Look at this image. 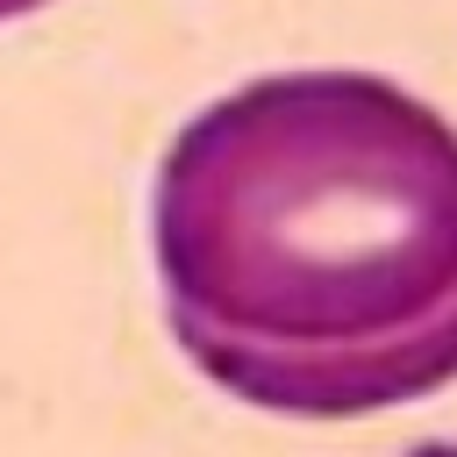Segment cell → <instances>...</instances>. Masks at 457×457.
I'll return each instance as SVG.
<instances>
[{
	"label": "cell",
	"mask_w": 457,
	"mask_h": 457,
	"mask_svg": "<svg viewBox=\"0 0 457 457\" xmlns=\"http://www.w3.org/2000/svg\"><path fill=\"white\" fill-rule=\"evenodd\" d=\"M164 321L243 407L357 421L457 386V129L378 71L200 107L150 193Z\"/></svg>",
	"instance_id": "1"
},
{
	"label": "cell",
	"mask_w": 457,
	"mask_h": 457,
	"mask_svg": "<svg viewBox=\"0 0 457 457\" xmlns=\"http://www.w3.org/2000/svg\"><path fill=\"white\" fill-rule=\"evenodd\" d=\"M36 7H50V0H0V21H21V14H36Z\"/></svg>",
	"instance_id": "2"
}]
</instances>
